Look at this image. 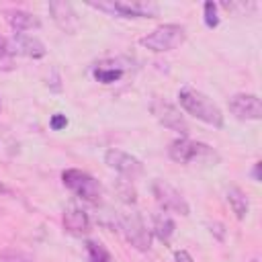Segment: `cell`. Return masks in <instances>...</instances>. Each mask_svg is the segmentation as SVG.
Instances as JSON below:
<instances>
[{
  "mask_svg": "<svg viewBox=\"0 0 262 262\" xmlns=\"http://www.w3.org/2000/svg\"><path fill=\"white\" fill-rule=\"evenodd\" d=\"M178 100H180V106L194 119L213 127H223V113L207 94L186 86V88H180Z\"/></svg>",
  "mask_w": 262,
  "mask_h": 262,
  "instance_id": "1",
  "label": "cell"
},
{
  "mask_svg": "<svg viewBox=\"0 0 262 262\" xmlns=\"http://www.w3.org/2000/svg\"><path fill=\"white\" fill-rule=\"evenodd\" d=\"M168 156L178 164H194V162H199V164L215 166L221 160L219 154L211 145H207L203 141H190L186 137L174 139L170 143V147H168Z\"/></svg>",
  "mask_w": 262,
  "mask_h": 262,
  "instance_id": "2",
  "label": "cell"
},
{
  "mask_svg": "<svg viewBox=\"0 0 262 262\" xmlns=\"http://www.w3.org/2000/svg\"><path fill=\"white\" fill-rule=\"evenodd\" d=\"M184 39H186L184 27L182 25L168 23V25L156 27L151 33H147L145 37H141L139 39V45H143L149 51L162 53V51H172V49L180 47L184 43Z\"/></svg>",
  "mask_w": 262,
  "mask_h": 262,
  "instance_id": "3",
  "label": "cell"
},
{
  "mask_svg": "<svg viewBox=\"0 0 262 262\" xmlns=\"http://www.w3.org/2000/svg\"><path fill=\"white\" fill-rule=\"evenodd\" d=\"M61 180L63 184L80 199L88 201V203H100L102 199V184L90 176L88 172L84 170H78V168H70L61 174Z\"/></svg>",
  "mask_w": 262,
  "mask_h": 262,
  "instance_id": "4",
  "label": "cell"
},
{
  "mask_svg": "<svg viewBox=\"0 0 262 262\" xmlns=\"http://www.w3.org/2000/svg\"><path fill=\"white\" fill-rule=\"evenodd\" d=\"M88 6L96 10H104L108 14H119L123 18H151L158 14V6L154 2H125V0H115V2H90Z\"/></svg>",
  "mask_w": 262,
  "mask_h": 262,
  "instance_id": "5",
  "label": "cell"
},
{
  "mask_svg": "<svg viewBox=\"0 0 262 262\" xmlns=\"http://www.w3.org/2000/svg\"><path fill=\"white\" fill-rule=\"evenodd\" d=\"M119 227L125 235V239L139 252H147L151 248V233L145 227L139 213H121L119 215Z\"/></svg>",
  "mask_w": 262,
  "mask_h": 262,
  "instance_id": "6",
  "label": "cell"
},
{
  "mask_svg": "<svg viewBox=\"0 0 262 262\" xmlns=\"http://www.w3.org/2000/svg\"><path fill=\"white\" fill-rule=\"evenodd\" d=\"M151 192H154L158 205H160L164 211H172V213H178V215H182V217H186V215L190 213V207H188L186 199H184L170 182L160 180V178L154 180Z\"/></svg>",
  "mask_w": 262,
  "mask_h": 262,
  "instance_id": "7",
  "label": "cell"
},
{
  "mask_svg": "<svg viewBox=\"0 0 262 262\" xmlns=\"http://www.w3.org/2000/svg\"><path fill=\"white\" fill-rule=\"evenodd\" d=\"M149 108H151V115H154L164 127H168V129L180 133L182 137L188 135V123H186V119L182 117V113H180L174 104H170V102L164 100V98H154Z\"/></svg>",
  "mask_w": 262,
  "mask_h": 262,
  "instance_id": "8",
  "label": "cell"
},
{
  "mask_svg": "<svg viewBox=\"0 0 262 262\" xmlns=\"http://www.w3.org/2000/svg\"><path fill=\"white\" fill-rule=\"evenodd\" d=\"M104 164H106L108 168L117 170V172H119L121 176H125L127 180H133V178H137V176L143 174V164H141L135 156H131V154H127V151H123V149H115V147L106 149V154H104Z\"/></svg>",
  "mask_w": 262,
  "mask_h": 262,
  "instance_id": "9",
  "label": "cell"
},
{
  "mask_svg": "<svg viewBox=\"0 0 262 262\" xmlns=\"http://www.w3.org/2000/svg\"><path fill=\"white\" fill-rule=\"evenodd\" d=\"M227 106L235 119H242V121H260L262 119V102L256 94H246V92L233 94L229 98Z\"/></svg>",
  "mask_w": 262,
  "mask_h": 262,
  "instance_id": "10",
  "label": "cell"
},
{
  "mask_svg": "<svg viewBox=\"0 0 262 262\" xmlns=\"http://www.w3.org/2000/svg\"><path fill=\"white\" fill-rule=\"evenodd\" d=\"M8 53H18V55H27V57L39 59V57L45 55V45L33 35L14 33L12 39H8Z\"/></svg>",
  "mask_w": 262,
  "mask_h": 262,
  "instance_id": "11",
  "label": "cell"
},
{
  "mask_svg": "<svg viewBox=\"0 0 262 262\" xmlns=\"http://www.w3.org/2000/svg\"><path fill=\"white\" fill-rule=\"evenodd\" d=\"M49 12H51L55 25L61 31H66L70 35L78 31V16H76V12H74V8H72L70 2L53 0V2H49Z\"/></svg>",
  "mask_w": 262,
  "mask_h": 262,
  "instance_id": "12",
  "label": "cell"
},
{
  "mask_svg": "<svg viewBox=\"0 0 262 262\" xmlns=\"http://www.w3.org/2000/svg\"><path fill=\"white\" fill-rule=\"evenodd\" d=\"M63 229L72 235H86L90 233V217L84 209L76 207V205H70L66 207L63 211Z\"/></svg>",
  "mask_w": 262,
  "mask_h": 262,
  "instance_id": "13",
  "label": "cell"
},
{
  "mask_svg": "<svg viewBox=\"0 0 262 262\" xmlns=\"http://www.w3.org/2000/svg\"><path fill=\"white\" fill-rule=\"evenodd\" d=\"M4 16H6V23L10 25V29H14L16 33H23V31H31V29H39V18L27 10H18V8H10V10H4Z\"/></svg>",
  "mask_w": 262,
  "mask_h": 262,
  "instance_id": "14",
  "label": "cell"
},
{
  "mask_svg": "<svg viewBox=\"0 0 262 262\" xmlns=\"http://www.w3.org/2000/svg\"><path fill=\"white\" fill-rule=\"evenodd\" d=\"M174 229H176V225H174V221H172L170 215H166V213H156V215L151 217V231H154V235H156L160 242L170 244V239H172V235H174Z\"/></svg>",
  "mask_w": 262,
  "mask_h": 262,
  "instance_id": "15",
  "label": "cell"
},
{
  "mask_svg": "<svg viewBox=\"0 0 262 262\" xmlns=\"http://www.w3.org/2000/svg\"><path fill=\"white\" fill-rule=\"evenodd\" d=\"M227 203H229V207H231V211L235 213L237 219H246L248 209H250V203H248V196H246V192L242 188L231 186L227 190Z\"/></svg>",
  "mask_w": 262,
  "mask_h": 262,
  "instance_id": "16",
  "label": "cell"
},
{
  "mask_svg": "<svg viewBox=\"0 0 262 262\" xmlns=\"http://www.w3.org/2000/svg\"><path fill=\"white\" fill-rule=\"evenodd\" d=\"M86 252H88L90 262H113V256L100 242H94V239L86 242Z\"/></svg>",
  "mask_w": 262,
  "mask_h": 262,
  "instance_id": "17",
  "label": "cell"
},
{
  "mask_svg": "<svg viewBox=\"0 0 262 262\" xmlns=\"http://www.w3.org/2000/svg\"><path fill=\"white\" fill-rule=\"evenodd\" d=\"M123 76V70L121 68H96L94 70V78L102 84H111V82H117L119 78Z\"/></svg>",
  "mask_w": 262,
  "mask_h": 262,
  "instance_id": "18",
  "label": "cell"
},
{
  "mask_svg": "<svg viewBox=\"0 0 262 262\" xmlns=\"http://www.w3.org/2000/svg\"><path fill=\"white\" fill-rule=\"evenodd\" d=\"M117 192H119V196H121L125 203H135V201H137V192H135L131 180H127V178L117 180Z\"/></svg>",
  "mask_w": 262,
  "mask_h": 262,
  "instance_id": "19",
  "label": "cell"
},
{
  "mask_svg": "<svg viewBox=\"0 0 262 262\" xmlns=\"http://www.w3.org/2000/svg\"><path fill=\"white\" fill-rule=\"evenodd\" d=\"M0 258H2V262H35L29 254H25V252H20V250H14V248L2 250Z\"/></svg>",
  "mask_w": 262,
  "mask_h": 262,
  "instance_id": "20",
  "label": "cell"
},
{
  "mask_svg": "<svg viewBox=\"0 0 262 262\" xmlns=\"http://www.w3.org/2000/svg\"><path fill=\"white\" fill-rule=\"evenodd\" d=\"M205 25L209 29H215L219 25V14H217V4L215 2H205Z\"/></svg>",
  "mask_w": 262,
  "mask_h": 262,
  "instance_id": "21",
  "label": "cell"
},
{
  "mask_svg": "<svg viewBox=\"0 0 262 262\" xmlns=\"http://www.w3.org/2000/svg\"><path fill=\"white\" fill-rule=\"evenodd\" d=\"M66 125H68V117L61 115V113H55V115L49 119V127H51L53 131H59V129H63Z\"/></svg>",
  "mask_w": 262,
  "mask_h": 262,
  "instance_id": "22",
  "label": "cell"
},
{
  "mask_svg": "<svg viewBox=\"0 0 262 262\" xmlns=\"http://www.w3.org/2000/svg\"><path fill=\"white\" fill-rule=\"evenodd\" d=\"M174 262H194V260L186 250H176L174 252Z\"/></svg>",
  "mask_w": 262,
  "mask_h": 262,
  "instance_id": "23",
  "label": "cell"
},
{
  "mask_svg": "<svg viewBox=\"0 0 262 262\" xmlns=\"http://www.w3.org/2000/svg\"><path fill=\"white\" fill-rule=\"evenodd\" d=\"M209 227H211V233H215L217 235V239H223V225L221 223H209Z\"/></svg>",
  "mask_w": 262,
  "mask_h": 262,
  "instance_id": "24",
  "label": "cell"
},
{
  "mask_svg": "<svg viewBox=\"0 0 262 262\" xmlns=\"http://www.w3.org/2000/svg\"><path fill=\"white\" fill-rule=\"evenodd\" d=\"M6 53H8V39H4L0 35V57H4Z\"/></svg>",
  "mask_w": 262,
  "mask_h": 262,
  "instance_id": "25",
  "label": "cell"
},
{
  "mask_svg": "<svg viewBox=\"0 0 262 262\" xmlns=\"http://www.w3.org/2000/svg\"><path fill=\"white\" fill-rule=\"evenodd\" d=\"M260 168H262V164H260V162H256V164H254V170H252V176H254V180H256V182H260V180H262V176H260Z\"/></svg>",
  "mask_w": 262,
  "mask_h": 262,
  "instance_id": "26",
  "label": "cell"
},
{
  "mask_svg": "<svg viewBox=\"0 0 262 262\" xmlns=\"http://www.w3.org/2000/svg\"><path fill=\"white\" fill-rule=\"evenodd\" d=\"M0 192H6V188H4V184L0 182Z\"/></svg>",
  "mask_w": 262,
  "mask_h": 262,
  "instance_id": "27",
  "label": "cell"
},
{
  "mask_svg": "<svg viewBox=\"0 0 262 262\" xmlns=\"http://www.w3.org/2000/svg\"><path fill=\"white\" fill-rule=\"evenodd\" d=\"M252 262H258V260H252Z\"/></svg>",
  "mask_w": 262,
  "mask_h": 262,
  "instance_id": "28",
  "label": "cell"
}]
</instances>
